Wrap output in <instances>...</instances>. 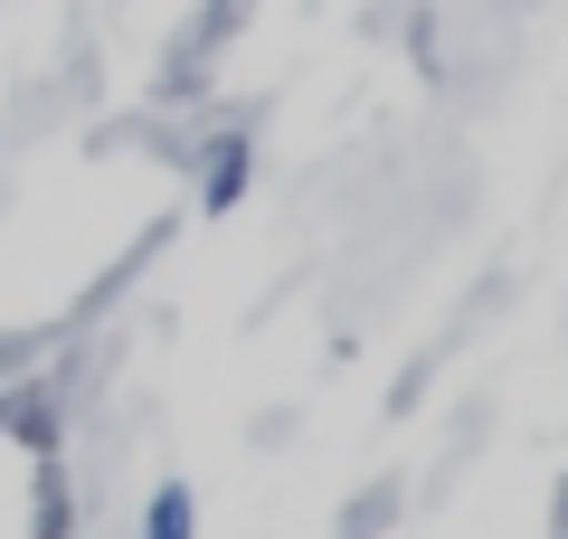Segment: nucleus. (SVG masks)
Returning <instances> with one entry per match:
<instances>
[{
  "instance_id": "f257e3e1",
  "label": "nucleus",
  "mask_w": 568,
  "mask_h": 539,
  "mask_svg": "<svg viewBox=\"0 0 568 539\" xmlns=\"http://www.w3.org/2000/svg\"><path fill=\"white\" fill-rule=\"evenodd\" d=\"M29 539H77V492H67V464L39 455V492H29Z\"/></svg>"
},
{
  "instance_id": "f03ea898",
  "label": "nucleus",
  "mask_w": 568,
  "mask_h": 539,
  "mask_svg": "<svg viewBox=\"0 0 568 539\" xmlns=\"http://www.w3.org/2000/svg\"><path fill=\"white\" fill-rule=\"evenodd\" d=\"M142 539H190V492H181V482H162V492H152V511H142Z\"/></svg>"
}]
</instances>
